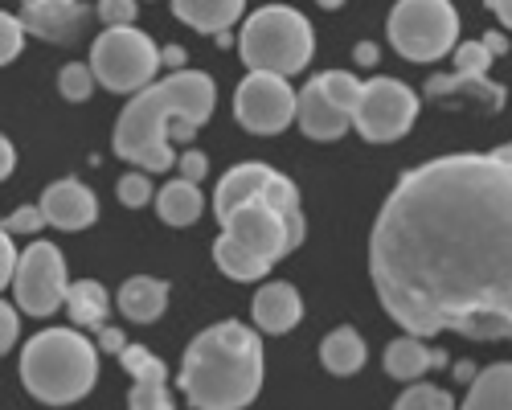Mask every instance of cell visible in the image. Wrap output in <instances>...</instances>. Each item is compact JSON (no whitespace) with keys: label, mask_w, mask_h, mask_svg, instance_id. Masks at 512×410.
Returning <instances> with one entry per match:
<instances>
[{"label":"cell","mask_w":512,"mask_h":410,"mask_svg":"<svg viewBox=\"0 0 512 410\" xmlns=\"http://www.w3.org/2000/svg\"><path fill=\"white\" fill-rule=\"evenodd\" d=\"M369 275L414 337L512 341V164L459 152L410 169L377 214Z\"/></svg>","instance_id":"cell-1"},{"label":"cell","mask_w":512,"mask_h":410,"mask_svg":"<svg viewBox=\"0 0 512 410\" xmlns=\"http://www.w3.org/2000/svg\"><path fill=\"white\" fill-rule=\"evenodd\" d=\"M213 107H218V87H213V78L201 70H177V74L152 82V87H144L123 107L111 148L119 160L140 164L144 173H164L177 164L173 144H168V128H173L177 119H189L201 128V123L213 115Z\"/></svg>","instance_id":"cell-2"},{"label":"cell","mask_w":512,"mask_h":410,"mask_svg":"<svg viewBox=\"0 0 512 410\" xmlns=\"http://www.w3.org/2000/svg\"><path fill=\"white\" fill-rule=\"evenodd\" d=\"M263 386V341L254 328L222 320L185 349L181 394L193 410H242Z\"/></svg>","instance_id":"cell-3"},{"label":"cell","mask_w":512,"mask_h":410,"mask_svg":"<svg viewBox=\"0 0 512 410\" xmlns=\"http://www.w3.org/2000/svg\"><path fill=\"white\" fill-rule=\"evenodd\" d=\"M95 378H99V349L74 328H46L21 353L25 390L50 406L87 398Z\"/></svg>","instance_id":"cell-4"},{"label":"cell","mask_w":512,"mask_h":410,"mask_svg":"<svg viewBox=\"0 0 512 410\" xmlns=\"http://www.w3.org/2000/svg\"><path fill=\"white\" fill-rule=\"evenodd\" d=\"M291 251H295V238L283 214L267 197H254L222 222V234L213 242V263L222 267V275L250 283V279H263Z\"/></svg>","instance_id":"cell-5"},{"label":"cell","mask_w":512,"mask_h":410,"mask_svg":"<svg viewBox=\"0 0 512 410\" xmlns=\"http://www.w3.org/2000/svg\"><path fill=\"white\" fill-rule=\"evenodd\" d=\"M238 54L250 70H271V74H300L316 54V33L304 13L291 5H267L250 13L238 33Z\"/></svg>","instance_id":"cell-6"},{"label":"cell","mask_w":512,"mask_h":410,"mask_svg":"<svg viewBox=\"0 0 512 410\" xmlns=\"http://www.w3.org/2000/svg\"><path fill=\"white\" fill-rule=\"evenodd\" d=\"M91 66H95L99 87L115 95H140L144 87L156 82V70L164 66V58L156 41L140 33L136 25H111L95 37Z\"/></svg>","instance_id":"cell-7"},{"label":"cell","mask_w":512,"mask_h":410,"mask_svg":"<svg viewBox=\"0 0 512 410\" xmlns=\"http://www.w3.org/2000/svg\"><path fill=\"white\" fill-rule=\"evenodd\" d=\"M386 33L406 62H439L459 46V13L451 0H398Z\"/></svg>","instance_id":"cell-8"},{"label":"cell","mask_w":512,"mask_h":410,"mask_svg":"<svg viewBox=\"0 0 512 410\" xmlns=\"http://www.w3.org/2000/svg\"><path fill=\"white\" fill-rule=\"evenodd\" d=\"M300 115V91L283 74L250 70L234 91V119L254 136H279Z\"/></svg>","instance_id":"cell-9"},{"label":"cell","mask_w":512,"mask_h":410,"mask_svg":"<svg viewBox=\"0 0 512 410\" xmlns=\"http://www.w3.org/2000/svg\"><path fill=\"white\" fill-rule=\"evenodd\" d=\"M418 119V95L398 78H369L365 95L353 111V128L369 144H390L402 140Z\"/></svg>","instance_id":"cell-10"},{"label":"cell","mask_w":512,"mask_h":410,"mask_svg":"<svg viewBox=\"0 0 512 410\" xmlns=\"http://www.w3.org/2000/svg\"><path fill=\"white\" fill-rule=\"evenodd\" d=\"M66 263L54 242H33L21 255L17 279H13V296L29 316H50L66 304Z\"/></svg>","instance_id":"cell-11"},{"label":"cell","mask_w":512,"mask_h":410,"mask_svg":"<svg viewBox=\"0 0 512 410\" xmlns=\"http://www.w3.org/2000/svg\"><path fill=\"white\" fill-rule=\"evenodd\" d=\"M488 66H492V50L484 41H463V46H455V74L431 78L426 82V95H451L459 87H472L492 107H504V87H492L488 82Z\"/></svg>","instance_id":"cell-12"},{"label":"cell","mask_w":512,"mask_h":410,"mask_svg":"<svg viewBox=\"0 0 512 410\" xmlns=\"http://www.w3.org/2000/svg\"><path fill=\"white\" fill-rule=\"evenodd\" d=\"M123 369L132 374V394H127V410H173V398H168V369L164 361L144 349V345H127L119 353Z\"/></svg>","instance_id":"cell-13"},{"label":"cell","mask_w":512,"mask_h":410,"mask_svg":"<svg viewBox=\"0 0 512 410\" xmlns=\"http://www.w3.org/2000/svg\"><path fill=\"white\" fill-rule=\"evenodd\" d=\"M25 25L29 33H37L41 41H54V46H66V41H78L82 29L91 21V9L82 0H33L25 5Z\"/></svg>","instance_id":"cell-14"},{"label":"cell","mask_w":512,"mask_h":410,"mask_svg":"<svg viewBox=\"0 0 512 410\" xmlns=\"http://www.w3.org/2000/svg\"><path fill=\"white\" fill-rule=\"evenodd\" d=\"M295 123H300V132L312 136V140H340L353 128V111L340 107L320 87V78H312L308 87L300 91V115H295Z\"/></svg>","instance_id":"cell-15"},{"label":"cell","mask_w":512,"mask_h":410,"mask_svg":"<svg viewBox=\"0 0 512 410\" xmlns=\"http://www.w3.org/2000/svg\"><path fill=\"white\" fill-rule=\"evenodd\" d=\"M41 210H46L50 226L74 234V230H87L99 218V201H95V193L87 185L70 177V181H54L46 189V197H41Z\"/></svg>","instance_id":"cell-16"},{"label":"cell","mask_w":512,"mask_h":410,"mask_svg":"<svg viewBox=\"0 0 512 410\" xmlns=\"http://www.w3.org/2000/svg\"><path fill=\"white\" fill-rule=\"evenodd\" d=\"M250 312H254V324H259L263 333L283 337V333H291V328L300 324L304 300H300V292H295L291 283H267V287H259V292H254Z\"/></svg>","instance_id":"cell-17"},{"label":"cell","mask_w":512,"mask_h":410,"mask_svg":"<svg viewBox=\"0 0 512 410\" xmlns=\"http://www.w3.org/2000/svg\"><path fill=\"white\" fill-rule=\"evenodd\" d=\"M271 177H275V169H267V164H259V160H246V164H238V169H230L222 177L218 193H213V214H218V222H226L238 205L263 197Z\"/></svg>","instance_id":"cell-18"},{"label":"cell","mask_w":512,"mask_h":410,"mask_svg":"<svg viewBox=\"0 0 512 410\" xmlns=\"http://www.w3.org/2000/svg\"><path fill=\"white\" fill-rule=\"evenodd\" d=\"M168 304V283L152 279V275H136V279H127L119 287V312L132 320V324H152L160 320Z\"/></svg>","instance_id":"cell-19"},{"label":"cell","mask_w":512,"mask_h":410,"mask_svg":"<svg viewBox=\"0 0 512 410\" xmlns=\"http://www.w3.org/2000/svg\"><path fill=\"white\" fill-rule=\"evenodd\" d=\"M246 9V0H173L177 21L197 33H226Z\"/></svg>","instance_id":"cell-20"},{"label":"cell","mask_w":512,"mask_h":410,"mask_svg":"<svg viewBox=\"0 0 512 410\" xmlns=\"http://www.w3.org/2000/svg\"><path fill=\"white\" fill-rule=\"evenodd\" d=\"M447 357L439 353V349H426L422 345V337H398L390 349H386V374L390 378H398V382H414V378H422L426 369H435V365H443Z\"/></svg>","instance_id":"cell-21"},{"label":"cell","mask_w":512,"mask_h":410,"mask_svg":"<svg viewBox=\"0 0 512 410\" xmlns=\"http://www.w3.org/2000/svg\"><path fill=\"white\" fill-rule=\"evenodd\" d=\"M459 410H512V365H488L476 374Z\"/></svg>","instance_id":"cell-22"},{"label":"cell","mask_w":512,"mask_h":410,"mask_svg":"<svg viewBox=\"0 0 512 410\" xmlns=\"http://www.w3.org/2000/svg\"><path fill=\"white\" fill-rule=\"evenodd\" d=\"M156 214L160 222L168 226H193L201 218V193H197V181H168L160 193H156Z\"/></svg>","instance_id":"cell-23"},{"label":"cell","mask_w":512,"mask_h":410,"mask_svg":"<svg viewBox=\"0 0 512 410\" xmlns=\"http://www.w3.org/2000/svg\"><path fill=\"white\" fill-rule=\"evenodd\" d=\"M320 361H324L328 374H336V378L357 374V369L365 365V341H361V333H357V328H336V333H328L324 345H320Z\"/></svg>","instance_id":"cell-24"},{"label":"cell","mask_w":512,"mask_h":410,"mask_svg":"<svg viewBox=\"0 0 512 410\" xmlns=\"http://www.w3.org/2000/svg\"><path fill=\"white\" fill-rule=\"evenodd\" d=\"M66 308H70V320H74L78 328H103V324H107V312H111L107 287L95 283V279H78V283H70Z\"/></svg>","instance_id":"cell-25"},{"label":"cell","mask_w":512,"mask_h":410,"mask_svg":"<svg viewBox=\"0 0 512 410\" xmlns=\"http://www.w3.org/2000/svg\"><path fill=\"white\" fill-rule=\"evenodd\" d=\"M95 87H99V78H95V66H91V62H70V66H62V74H58V91H62V99H70V103H87V99L95 95Z\"/></svg>","instance_id":"cell-26"},{"label":"cell","mask_w":512,"mask_h":410,"mask_svg":"<svg viewBox=\"0 0 512 410\" xmlns=\"http://www.w3.org/2000/svg\"><path fill=\"white\" fill-rule=\"evenodd\" d=\"M320 87L345 107V111H357V103H361V95H365V82L357 78V74H349V70H328V74H320Z\"/></svg>","instance_id":"cell-27"},{"label":"cell","mask_w":512,"mask_h":410,"mask_svg":"<svg viewBox=\"0 0 512 410\" xmlns=\"http://www.w3.org/2000/svg\"><path fill=\"white\" fill-rule=\"evenodd\" d=\"M394 410H455V398L447 390H439V386H410L394 402Z\"/></svg>","instance_id":"cell-28"},{"label":"cell","mask_w":512,"mask_h":410,"mask_svg":"<svg viewBox=\"0 0 512 410\" xmlns=\"http://www.w3.org/2000/svg\"><path fill=\"white\" fill-rule=\"evenodd\" d=\"M25 33H29V25H25V17H13V13H0V62H13L21 50H25Z\"/></svg>","instance_id":"cell-29"},{"label":"cell","mask_w":512,"mask_h":410,"mask_svg":"<svg viewBox=\"0 0 512 410\" xmlns=\"http://www.w3.org/2000/svg\"><path fill=\"white\" fill-rule=\"evenodd\" d=\"M46 222H50V218H46V210H41V205H21V210H13V214L5 218V230H9V234H37Z\"/></svg>","instance_id":"cell-30"},{"label":"cell","mask_w":512,"mask_h":410,"mask_svg":"<svg viewBox=\"0 0 512 410\" xmlns=\"http://www.w3.org/2000/svg\"><path fill=\"white\" fill-rule=\"evenodd\" d=\"M119 201L127 205V210H140L144 201H152V185H148V177H144V173H127V177H119Z\"/></svg>","instance_id":"cell-31"},{"label":"cell","mask_w":512,"mask_h":410,"mask_svg":"<svg viewBox=\"0 0 512 410\" xmlns=\"http://www.w3.org/2000/svg\"><path fill=\"white\" fill-rule=\"evenodd\" d=\"M136 0H99V21L111 29V25H136Z\"/></svg>","instance_id":"cell-32"},{"label":"cell","mask_w":512,"mask_h":410,"mask_svg":"<svg viewBox=\"0 0 512 410\" xmlns=\"http://www.w3.org/2000/svg\"><path fill=\"white\" fill-rule=\"evenodd\" d=\"M17 267H21V255L13 251L9 230H5V234H0V283L9 287V279H17Z\"/></svg>","instance_id":"cell-33"},{"label":"cell","mask_w":512,"mask_h":410,"mask_svg":"<svg viewBox=\"0 0 512 410\" xmlns=\"http://www.w3.org/2000/svg\"><path fill=\"white\" fill-rule=\"evenodd\" d=\"M177 164H181V177H185V181H201V177L209 173V160H205V152H197V148H189Z\"/></svg>","instance_id":"cell-34"},{"label":"cell","mask_w":512,"mask_h":410,"mask_svg":"<svg viewBox=\"0 0 512 410\" xmlns=\"http://www.w3.org/2000/svg\"><path fill=\"white\" fill-rule=\"evenodd\" d=\"M17 328H21L17 324V312L5 304V308H0V349H5V353L17 345Z\"/></svg>","instance_id":"cell-35"},{"label":"cell","mask_w":512,"mask_h":410,"mask_svg":"<svg viewBox=\"0 0 512 410\" xmlns=\"http://www.w3.org/2000/svg\"><path fill=\"white\" fill-rule=\"evenodd\" d=\"M99 349H111V353H123V349H127V341H123V333H119V328H111V324H103V328H99Z\"/></svg>","instance_id":"cell-36"},{"label":"cell","mask_w":512,"mask_h":410,"mask_svg":"<svg viewBox=\"0 0 512 410\" xmlns=\"http://www.w3.org/2000/svg\"><path fill=\"white\" fill-rule=\"evenodd\" d=\"M17 169V148L5 140V144H0V177H9Z\"/></svg>","instance_id":"cell-37"},{"label":"cell","mask_w":512,"mask_h":410,"mask_svg":"<svg viewBox=\"0 0 512 410\" xmlns=\"http://www.w3.org/2000/svg\"><path fill=\"white\" fill-rule=\"evenodd\" d=\"M353 58H357V66H373L377 62V46L373 41H361V46L353 50Z\"/></svg>","instance_id":"cell-38"},{"label":"cell","mask_w":512,"mask_h":410,"mask_svg":"<svg viewBox=\"0 0 512 410\" xmlns=\"http://www.w3.org/2000/svg\"><path fill=\"white\" fill-rule=\"evenodd\" d=\"M193 136H197V123H189V119H177V123H173V140L189 144Z\"/></svg>","instance_id":"cell-39"},{"label":"cell","mask_w":512,"mask_h":410,"mask_svg":"<svg viewBox=\"0 0 512 410\" xmlns=\"http://www.w3.org/2000/svg\"><path fill=\"white\" fill-rule=\"evenodd\" d=\"M488 9L500 17V25H508V29H512V0H488Z\"/></svg>","instance_id":"cell-40"},{"label":"cell","mask_w":512,"mask_h":410,"mask_svg":"<svg viewBox=\"0 0 512 410\" xmlns=\"http://www.w3.org/2000/svg\"><path fill=\"white\" fill-rule=\"evenodd\" d=\"M484 46H488V50H492V58H496V54H504V50H508V37L488 33V37H484Z\"/></svg>","instance_id":"cell-41"},{"label":"cell","mask_w":512,"mask_h":410,"mask_svg":"<svg viewBox=\"0 0 512 410\" xmlns=\"http://www.w3.org/2000/svg\"><path fill=\"white\" fill-rule=\"evenodd\" d=\"M160 58H164V66H181L185 62V50L181 46H168V50H160Z\"/></svg>","instance_id":"cell-42"},{"label":"cell","mask_w":512,"mask_h":410,"mask_svg":"<svg viewBox=\"0 0 512 410\" xmlns=\"http://www.w3.org/2000/svg\"><path fill=\"white\" fill-rule=\"evenodd\" d=\"M316 5H320V9H340L345 0H316Z\"/></svg>","instance_id":"cell-43"},{"label":"cell","mask_w":512,"mask_h":410,"mask_svg":"<svg viewBox=\"0 0 512 410\" xmlns=\"http://www.w3.org/2000/svg\"><path fill=\"white\" fill-rule=\"evenodd\" d=\"M496 152H500V156H504V160L512 164V144H504V148H496Z\"/></svg>","instance_id":"cell-44"},{"label":"cell","mask_w":512,"mask_h":410,"mask_svg":"<svg viewBox=\"0 0 512 410\" xmlns=\"http://www.w3.org/2000/svg\"><path fill=\"white\" fill-rule=\"evenodd\" d=\"M21 5H33V0H21Z\"/></svg>","instance_id":"cell-45"}]
</instances>
